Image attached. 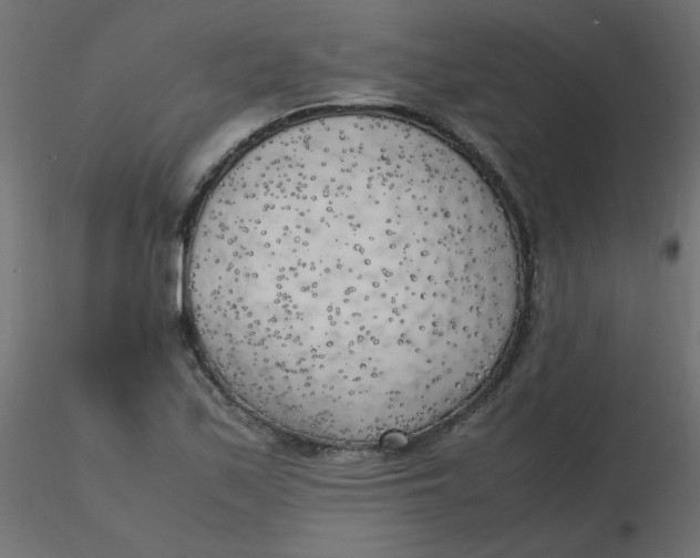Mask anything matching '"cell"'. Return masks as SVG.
Here are the masks:
<instances>
[{
  "instance_id": "6da1fadb",
  "label": "cell",
  "mask_w": 700,
  "mask_h": 558,
  "mask_svg": "<svg viewBox=\"0 0 700 558\" xmlns=\"http://www.w3.org/2000/svg\"><path fill=\"white\" fill-rule=\"evenodd\" d=\"M195 344L250 414L364 446L425 431L501 364L524 296L508 215L422 126L368 112L288 124L217 178L185 266Z\"/></svg>"
}]
</instances>
